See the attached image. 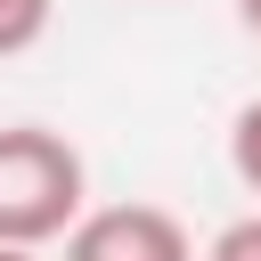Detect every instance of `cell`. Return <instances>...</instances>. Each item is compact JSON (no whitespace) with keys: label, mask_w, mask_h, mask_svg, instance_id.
<instances>
[{"label":"cell","mask_w":261,"mask_h":261,"mask_svg":"<svg viewBox=\"0 0 261 261\" xmlns=\"http://www.w3.org/2000/svg\"><path fill=\"white\" fill-rule=\"evenodd\" d=\"M90 212V163L49 122H0V245L49 253Z\"/></svg>","instance_id":"cell-1"},{"label":"cell","mask_w":261,"mask_h":261,"mask_svg":"<svg viewBox=\"0 0 261 261\" xmlns=\"http://www.w3.org/2000/svg\"><path fill=\"white\" fill-rule=\"evenodd\" d=\"M57 261H196V237L171 204H90L57 237Z\"/></svg>","instance_id":"cell-2"},{"label":"cell","mask_w":261,"mask_h":261,"mask_svg":"<svg viewBox=\"0 0 261 261\" xmlns=\"http://www.w3.org/2000/svg\"><path fill=\"white\" fill-rule=\"evenodd\" d=\"M49 16H57V0H0V57H24V49H41Z\"/></svg>","instance_id":"cell-3"},{"label":"cell","mask_w":261,"mask_h":261,"mask_svg":"<svg viewBox=\"0 0 261 261\" xmlns=\"http://www.w3.org/2000/svg\"><path fill=\"white\" fill-rule=\"evenodd\" d=\"M228 171L245 179V196H261V98H245L228 122Z\"/></svg>","instance_id":"cell-4"},{"label":"cell","mask_w":261,"mask_h":261,"mask_svg":"<svg viewBox=\"0 0 261 261\" xmlns=\"http://www.w3.org/2000/svg\"><path fill=\"white\" fill-rule=\"evenodd\" d=\"M204 261H261V212H245V220H228L212 245H204Z\"/></svg>","instance_id":"cell-5"},{"label":"cell","mask_w":261,"mask_h":261,"mask_svg":"<svg viewBox=\"0 0 261 261\" xmlns=\"http://www.w3.org/2000/svg\"><path fill=\"white\" fill-rule=\"evenodd\" d=\"M237 16H245V33L261 41V0H237Z\"/></svg>","instance_id":"cell-6"}]
</instances>
